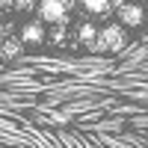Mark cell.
<instances>
[{
	"label": "cell",
	"instance_id": "1",
	"mask_svg": "<svg viewBox=\"0 0 148 148\" xmlns=\"http://www.w3.org/2000/svg\"><path fill=\"white\" fill-rule=\"evenodd\" d=\"M125 27L121 24H107L104 30H98L95 36V45H92V51H101V53H119V51H125Z\"/></svg>",
	"mask_w": 148,
	"mask_h": 148
},
{
	"label": "cell",
	"instance_id": "2",
	"mask_svg": "<svg viewBox=\"0 0 148 148\" xmlns=\"http://www.w3.org/2000/svg\"><path fill=\"white\" fill-rule=\"evenodd\" d=\"M71 9H74V0H39V18H42L45 24L65 27Z\"/></svg>",
	"mask_w": 148,
	"mask_h": 148
},
{
	"label": "cell",
	"instance_id": "3",
	"mask_svg": "<svg viewBox=\"0 0 148 148\" xmlns=\"http://www.w3.org/2000/svg\"><path fill=\"white\" fill-rule=\"evenodd\" d=\"M116 12H119V21L125 27H139L142 18H145L142 6H136V3H116Z\"/></svg>",
	"mask_w": 148,
	"mask_h": 148
},
{
	"label": "cell",
	"instance_id": "4",
	"mask_svg": "<svg viewBox=\"0 0 148 148\" xmlns=\"http://www.w3.org/2000/svg\"><path fill=\"white\" fill-rule=\"evenodd\" d=\"M21 45H42L45 42V27L42 24H36V21H30V24H24L21 27Z\"/></svg>",
	"mask_w": 148,
	"mask_h": 148
},
{
	"label": "cell",
	"instance_id": "5",
	"mask_svg": "<svg viewBox=\"0 0 148 148\" xmlns=\"http://www.w3.org/2000/svg\"><path fill=\"white\" fill-rule=\"evenodd\" d=\"M24 53V45L18 36H6V39H0V59H18Z\"/></svg>",
	"mask_w": 148,
	"mask_h": 148
},
{
	"label": "cell",
	"instance_id": "6",
	"mask_svg": "<svg viewBox=\"0 0 148 148\" xmlns=\"http://www.w3.org/2000/svg\"><path fill=\"white\" fill-rule=\"evenodd\" d=\"M80 6L89 15H110L113 12V0H80Z\"/></svg>",
	"mask_w": 148,
	"mask_h": 148
},
{
	"label": "cell",
	"instance_id": "7",
	"mask_svg": "<svg viewBox=\"0 0 148 148\" xmlns=\"http://www.w3.org/2000/svg\"><path fill=\"white\" fill-rule=\"evenodd\" d=\"M95 36H98V27H95V24H80L77 39H80L86 47H92V45H95Z\"/></svg>",
	"mask_w": 148,
	"mask_h": 148
},
{
	"label": "cell",
	"instance_id": "8",
	"mask_svg": "<svg viewBox=\"0 0 148 148\" xmlns=\"http://www.w3.org/2000/svg\"><path fill=\"white\" fill-rule=\"evenodd\" d=\"M36 0H0V9H12V12H24V9H33Z\"/></svg>",
	"mask_w": 148,
	"mask_h": 148
},
{
	"label": "cell",
	"instance_id": "9",
	"mask_svg": "<svg viewBox=\"0 0 148 148\" xmlns=\"http://www.w3.org/2000/svg\"><path fill=\"white\" fill-rule=\"evenodd\" d=\"M0 36H3V18H0Z\"/></svg>",
	"mask_w": 148,
	"mask_h": 148
}]
</instances>
